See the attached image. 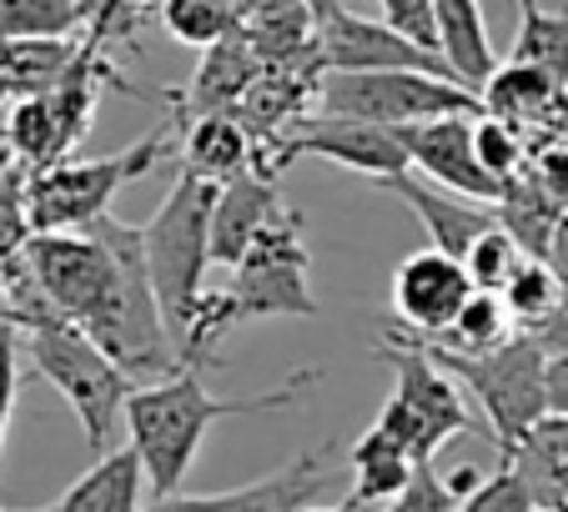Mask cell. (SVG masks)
I'll use <instances>...</instances> for the list:
<instances>
[{
  "mask_svg": "<svg viewBox=\"0 0 568 512\" xmlns=\"http://www.w3.org/2000/svg\"><path fill=\"white\" fill-rule=\"evenodd\" d=\"M317 382H322V367H297L287 382L267 387V392L212 397L196 382V367H172V372H161L156 382L131 387L126 432H131V448L146 462V478H151V488H156V498L182 488V478L192 472L206 432H212L222 417H252V412H267V407H292Z\"/></svg>",
  "mask_w": 568,
  "mask_h": 512,
  "instance_id": "1",
  "label": "cell"
},
{
  "mask_svg": "<svg viewBox=\"0 0 568 512\" xmlns=\"http://www.w3.org/2000/svg\"><path fill=\"white\" fill-rule=\"evenodd\" d=\"M212 206H216V186L182 171L166 192V202L156 206L141 242H146V267H151V287H156L161 317L166 331L182 347V337L192 331L196 311L206 301V267L212 262ZM182 362V357H176Z\"/></svg>",
  "mask_w": 568,
  "mask_h": 512,
  "instance_id": "2",
  "label": "cell"
},
{
  "mask_svg": "<svg viewBox=\"0 0 568 512\" xmlns=\"http://www.w3.org/2000/svg\"><path fill=\"white\" fill-rule=\"evenodd\" d=\"M26 267H31L36 287L45 291V301L111 352V341L121 331V307H126L116 246L97 226H87V232H36L26 242Z\"/></svg>",
  "mask_w": 568,
  "mask_h": 512,
  "instance_id": "3",
  "label": "cell"
},
{
  "mask_svg": "<svg viewBox=\"0 0 568 512\" xmlns=\"http://www.w3.org/2000/svg\"><path fill=\"white\" fill-rule=\"evenodd\" d=\"M26 352H31L36 372L71 402V412H75V422H81V432H87L91 452H106L116 422L126 417V397H131L126 367H121L91 331H81L65 317L26 327Z\"/></svg>",
  "mask_w": 568,
  "mask_h": 512,
  "instance_id": "4",
  "label": "cell"
},
{
  "mask_svg": "<svg viewBox=\"0 0 568 512\" xmlns=\"http://www.w3.org/2000/svg\"><path fill=\"white\" fill-rule=\"evenodd\" d=\"M428 352L483 407V422L498 442V458H508L548 417V352L528 331L508 337L494 352H443V347H428Z\"/></svg>",
  "mask_w": 568,
  "mask_h": 512,
  "instance_id": "5",
  "label": "cell"
},
{
  "mask_svg": "<svg viewBox=\"0 0 568 512\" xmlns=\"http://www.w3.org/2000/svg\"><path fill=\"white\" fill-rule=\"evenodd\" d=\"M373 357L397 372V387L383 402V412H377V427H387L418 462H433V452L448 448L458 432L473 427V412H468V402H463V392L453 387V377L433 362V352L423 341L387 331L373 347Z\"/></svg>",
  "mask_w": 568,
  "mask_h": 512,
  "instance_id": "6",
  "label": "cell"
},
{
  "mask_svg": "<svg viewBox=\"0 0 568 512\" xmlns=\"http://www.w3.org/2000/svg\"><path fill=\"white\" fill-rule=\"evenodd\" d=\"M322 116L367 121V126H423L438 116H483L468 85L433 71H322Z\"/></svg>",
  "mask_w": 568,
  "mask_h": 512,
  "instance_id": "7",
  "label": "cell"
},
{
  "mask_svg": "<svg viewBox=\"0 0 568 512\" xmlns=\"http://www.w3.org/2000/svg\"><path fill=\"white\" fill-rule=\"evenodd\" d=\"M172 141L151 131L146 141L116 151V156L101 161H55V166H41V176L31 182V226L36 232H87L101 216H111V196L121 186L141 182L166 161Z\"/></svg>",
  "mask_w": 568,
  "mask_h": 512,
  "instance_id": "8",
  "label": "cell"
},
{
  "mask_svg": "<svg viewBox=\"0 0 568 512\" xmlns=\"http://www.w3.org/2000/svg\"><path fill=\"white\" fill-rule=\"evenodd\" d=\"M307 242H302V216L282 206L257 242L242 252L232 267V321H267V317H317V297L307 287Z\"/></svg>",
  "mask_w": 568,
  "mask_h": 512,
  "instance_id": "9",
  "label": "cell"
},
{
  "mask_svg": "<svg viewBox=\"0 0 568 512\" xmlns=\"http://www.w3.org/2000/svg\"><path fill=\"white\" fill-rule=\"evenodd\" d=\"M297 156H322V161H337V166L357 171L367 182H387V176H403L413 171L408 146H403V131L397 126H367V121H343V116H317V121H302L297 131L277 141L262 161V171L277 176L282 166H292Z\"/></svg>",
  "mask_w": 568,
  "mask_h": 512,
  "instance_id": "10",
  "label": "cell"
},
{
  "mask_svg": "<svg viewBox=\"0 0 568 512\" xmlns=\"http://www.w3.org/2000/svg\"><path fill=\"white\" fill-rule=\"evenodd\" d=\"M317 51L322 71H433L453 81L443 55L413 45L387 21H363L337 0H317Z\"/></svg>",
  "mask_w": 568,
  "mask_h": 512,
  "instance_id": "11",
  "label": "cell"
},
{
  "mask_svg": "<svg viewBox=\"0 0 568 512\" xmlns=\"http://www.w3.org/2000/svg\"><path fill=\"white\" fill-rule=\"evenodd\" d=\"M473 291L478 287H473L463 256H448L438 246L403 256L393 272V331L413 341H438Z\"/></svg>",
  "mask_w": 568,
  "mask_h": 512,
  "instance_id": "12",
  "label": "cell"
},
{
  "mask_svg": "<svg viewBox=\"0 0 568 512\" xmlns=\"http://www.w3.org/2000/svg\"><path fill=\"white\" fill-rule=\"evenodd\" d=\"M327 452H337L333 442L302 452V458H292V462H282L277 472L247 482V488L196 492V498H186V492H166V498L146 502V512H302V508L317 502V492L327 488V478H333V468H337Z\"/></svg>",
  "mask_w": 568,
  "mask_h": 512,
  "instance_id": "13",
  "label": "cell"
},
{
  "mask_svg": "<svg viewBox=\"0 0 568 512\" xmlns=\"http://www.w3.org/2000/svg\"><path fill=\"white\" fill-rule=\"evenodd\" d=\"M397 131H403V146H408V161L418 176H428V182L448 186L458 196H473V202H504L508 186L478 156V116H438Z\"/></svg>",
  "mask_w": 568,
  "mask_h": 512,
  "instance_id": "14",
  "label": "cell"
},
{
  "mask_svg": "<svg viewBox=\"0 0 568 512\" xmlns=\"http://www.w3.org/2000/svg\"><path fill=\"white\" fill-rule=\"evenodd\" d=\"M377 186H383L387 196H397V202H408L413 212H418L428 242L438 246V252H448V256H468V246L478 242L488 226H498V206L473 202V196H458V192H448V186L418 176V171L387 176V182H377Z\"/></svg>",
  "mask_w": 568,
  "mask_h": 512,
  "instance_id": "15",
  "label": "cell"
},
{
  "mask_svg": "<svg viewBox=\"0 0 568 512\" xmlns=\"http://www.w3.org/2000/svg\"><path fill=\"white\" fill-rule=\"evenodd\" d=\"M282 186L272 171L252 166L242 176L216 186V206H212V262L216 267H236L242 252L257 242V232L282 212Z\"/></svg>",
  "mask_w": 568,
  "mask_h": 512,
  "instance_id": "16",
  "label": "cell"
},
{
  "mask_svg": "<svg viewBox=\"0 0 568 512\" xmlns=\"http://www.w3.org/2000/svg\"><path fill=\"white\" fill-rule=\"evenodd\" d=\"M262 71H267V61L252 51L247 35L232 31L226 41L206 45L202 65H196V81L172 96L176 116H212V111H236Z\"/></svg>",
  "mask_w": 568,
  "mask_h": 512,
  "instance_id": "17",
  "label": "cell"
},
{
  "mask_svg": "<svg viewBox=\"0 0 568 512\" xmlns=\"http://www.w3.org/2000/svg\"><path fill=\"white\" fill-rule=\"evenodd\" d=\"M252 166H257V136H252L247 121L236 116V111L182 116V171L222 186Z\"/></svg>",
  "mask_w": 568,
  "mask_h": 512,
  "instance_id": "18",
  "label": "cell"
},
{
  "mask_svg": "<svg viewBox=\"0 0 568 512\" xmlns=\"http://www.w3.org/2000/svg\"><path fill=\"white\" fill-rule=\"evenodd\" d=\"M146 462L131 448H106L91 462L61 498L51 502V512H146L141 492H146Z\"/></svg>",
  "mask_w": 568,
  "mask_h": 512,
  "instance_id": "19",
  "label": "cell"
},
{
  "mask_svg": "<svg viewBox=\"0 0 568 512\" xmlns=\"http://www.w3.org/2000/svg\"><path fill=\"white\" fill-rule=\"evenodd\" d=\"M438 55L453 71V81L468 85L473 96L488 85V75L498 71V51L488 41L478 0H438Z\"/></svg>",
  "mask_w": 568,
  "mask_h": 512,
  "instance_id": "20",
  "label": "cell"
},
{
  "mask_svg": "<svg viewBox=\"0 0 568 512\" xmlns=\"http://www.w3.org/2000/svg\"><path fill=\"white\" fill-rule=\"evenodd\" d=\"M564 96L568 91H558L554 75H544L538 65H524V61H498V71L488 75V85L478 91L483 116H498L518 131L554 121Z\"/></svg>",
  "mask_w": 568,
  "mask_h": 512,
  "instance_id": "21",
  "label": "cell"
},
{
  "mask_svg": "<svg viewBox=\"0 0 568 512\" xmlns=\"http://www.w3.org/2000/svg\"><path fill=\"white\" fill-rule=\"evenodd\" d=\"M504 462H514L518 478L528 482V492H534V502L544 512H568V417L564 412H548Z\"/></svg>",
  "mask_w": 568,
  "mask_h": 512,
  "instance_id": "22",
  "label": "cell"
},
{
  "mask_svg": "<svg viewBox=\"0 0 568 512\" xmlns=\"http://www.w3.org/2000/svg\"><path fill=\"white\" fill-rule=\"evenodd\" d=\"M347 462H353V478H357L347 498H353L357 508H363V502H393L397 492L413 482V472L423 468V462L413 458V452L403 448L387 427H377V422L353 442Z\"/></svg>",
  "mask_w": 568,
  "mask_h": 512,
  "instance_id": "23",
  "label": "cell"
},
{
  "mask_svg": "<svg viewBox=\"0 0 568 512\" xmlns=\"http://www.w3.org/2000/svg\"><path fill=\"white\" fill-rule=\"evenodd\" d=\"M87 45H75L71 35H26V41H0V81L16 96H41L55 81H65Z\"/></svg>",
  "mask_w": 568,
  "mask_h": 512,
  "instance_id": "24",
  "label": "cell"
},
{
  "mask_svg": "<svg viewBox=\"0 0 568 512\" xmlns=\"http://www.w3.org/2000/svg\"><path fill=\"white\" fill-rule=\"evenodd\" d=\"M514 61L538 65L544 75H554L558 91H568V16L544 11L538 0H518Z\"/></svg>",
  "mask_w": 568,
  "mask_h": 512,
  "instance_id": "25",
  "label": "cell"
},
{
  "mask_svg": "<svg viewBox=\"0 0 568 512\" xmlns=\"http://www.w3.org/2000/svg\"><path fill=\"white\" fill-rule=\"evenodd\" d=\"M397 337H403V331H397ZM508 337H518V327H514V317H508L504 297H498V291H473V297L463 301V311L453 317V327L443 331L438 341H428V347H443V352H494Z\"/></svg>",
  "mask_w": 568,
  "mask_h": 512,
  "instance_id": "26",
  "label": "cell"
},
{
  "mask_svg": "<svg viewBox=\"0 0 568 512\" xmlns=\"http://www.w3.org/2000/svg\"><path fill=\"white\" fill-rule=\"evenodd\" d=\"M11 146L16 156H26L31 166H55V161H65V151H71V141H65V126L61 116H55L51 96H21L11 111Z\"/></svg>",
  "mask_w": 568,
  "mask_h": 512,
  "instance_id": "27",
  "label": "cell"
},
{
  "mask_svg": "<svg viewBox=\"0 0 568 512\" xmlns=\"http://www.w3.org/2000/svg\"><path fill=\"white\" fill-rule=\"evenodd\" d=\"M568 281L554 272V262L548 256H528L524 267H518V277L504 287V307L508 317H514L518 331H534L548 321V311L558 307V297H564Z\"/></svg>",
  "mask_w": 568,
  "mask_h": 512,
  "instance_id": "28",
  "label": "cell"
},
{
  "mask_svg": "<svg viewBox=\"0 0 568 512\" xmlns=\"http://www.w3.org/2000/svg\"><path fill=\"white\" fill-rule=\"evenodd\" d=\"M161 21L182 45H206L226 41L242 21V0H161Z\"/></svg>",
  "mask_w": 568,
  "mask_h": 512,
  "instance_id": "29",
  "label": "cell"
},
{
  "mask_svg": "<svg viewBox=\"0 0 568 512\" xmlns=\"http://www.w3.org/2000/svg\"><path fill=\"white\" fill-rule=\"evenodd\" d=\"M87 25L75 0H0V41L26 35H75Z\"/></svg>",
  "mask_w": 568,
  "mask_h": 512,
  "instance_id": "30",
  "label": "cell"
},
{
  "mask_svg": "<svg viewBox=\"0 0 568 512\" xmlns=\"http://www.w3.org/2000/svg\"><path fill=\"white\" fill-rule=\"evenodd\" d=\"M524 262H528V252L518 246V236L508 232L504 222L488 226V232L468 246V256H463V267H468L473 287H478V291H498V297H504V287L518 277V267H524Z\"/></svg>",
  "mask_w": 568,
  "mask_h": 512,
  "instance_id": "31",
  "label": "cell"
},
{
  "mask_svg": "<svg viewBox=\"0 0 568 512\" xmlns=\"http://www.w3.org/2000/svg\"><path fill=\"white\" fill-rule=\"evenodd\" d=\"M478 482H483L478 468H458V472H448V478H438V468L423 462V468L413 472V482L397 492L383 512H458L463 492H473Z\"/></svg>",
  "mask_w": 568,
  "mask_h": 512,
  "instance_id": "32",
  "label": "cell"
},
{
  "mask_svg": "<svg viewBox=\"0 0 568 512\" xmlns=\"http://www.w3.org/2000/svg\"><path fill=\"white\" fill-rule=\"evenodd\" d=\"M478 156H483V166L508 186L514 176H524L528 171V141H524V131L508 126V121L478 116Z\"/></svg>",
  "mask_w": 568,
  "mask_h": 512,
  "instance_id": "33",
  "label": "cell"
},
{
  "mask_svg": "<svg viewBox=\"0 0 568 512\" xmlns=\"http://www.w3.org/2000/svg\"><path fill=\"white\" fill-rule=\"evenodd\" d=\"M458 512H538V502H534V492H528V482L518 478L514 462H504V468L488 472L473 492H463Z\"/></svg>",
  "mask_w": 568,
  "mask_h": 512,
  "instance_id": "34",
  "label": "cell"
},
{
  "mask_svg": "<svg viewBox=\"0 0 568 512\" xmlns=\"http://www.w3.org/2000/svg\"><path fill=\"white\" fill-rule=\"evenodd\" d=\"M383 6V21L393 31H403L413 45L438 55V0H377Z\"/></svg>",
  "mask_w": 568,
  "mask_h": 512,
  "instance_id": "35",
  "label": "cell"
},
{
  "mask_svg": "<svg viewBox=\"0 0 568 512\" xmlns=\"http://www.w3.org/2000/svg\"><path fill=\"white\" fill-rule=\"evenodd\" d=\"M16 331L0 327V448H6V427H11V407H16V387H21V372H16Z\"/></svg>",
  "mask_w": 568,
  "mask_h": 512,
  "instance_id": "36",
  "label": "cell"
},
{
  "mask_svg": "<svg viewBox=\"0 0 568 512\" xmlns=\"http://www.w3.org/2000/svg\"><path fill=\"white\" fill-rule=\"evenodd\" d=\"M534 176H538V186L568 212V146H548L544 156L534 161Z\"/></svg>",
  "mask_w": 568,
  "mask_h": 512,
  "instance_id": "37",
  "label": "cell"
},
{
  "mask_svg": "<svg viewBox=\"0 0 568 512\" xmlns=\"http://www.w3.org/2000/svg\"><path fill=\"white\" fill-rule=\"evenodd\" d=\"M528 337H534L548 357H564L568 352V287H564V297H558V307L548 311V321H544V327H534Z\"/></svg>",
  "mask_w": 568,
  "mask_h": 512,
  "instance_id": "38",
  "label": "cell"
},
{
  "mask_svg": "<svg viewBox=\"0 0 568 512\" xmlns=\"http://www.w3.org/2000/svg\"><path fill=\"white\" fill-rule=\"evenodd\" d=\"M548 412L568 417V352L548 357Z\"/></svg>",
  "mask_w": 568,
  "mask_h": 512,
  "instance_id": "39",
  "label": "cell"
},
{
  "mask_svg": "<svg viewBox=\"0 0 568 512\" xmlns=\"http://www.w3.org/2000/svg\"><path fill=\"white\" fill-rule=\"evenodd\" d=\"M548 262H554V272L568 281V212L558 216V226H554V236H548Z\"/></svg>",
  "mask_w": 568,
  "mask_h": 512,
  "instance_id": "40",
  "label": "cell"
},
{
  "mask_svg": "<svg viewBox=\"0 0 568 512\" xmlns=\"http://www.w3.org/2000/svg\"><path fill=\"white\" fill-rule=\"evenodd\" d=\"M302 512H357V502L343 498V502H333V508H317V502H312V508H302Z\"/></svg>",
  "mask_w": 568,
  "mask_h": 512,
  "instance_id": "41",
  "label": "cell"
},
{
  "mask_svg": "<svg viewBox=\"0 0 568 512\" xmlns=\"http://www.w3.org/2000/svg\"><path fill=\"white\" fill-rule=\"evenodd\" d=\"M6 96H11V85H6V81H0V101H6Z\"/></svg>",
  "mask_w": 568,
  "mask_h": 512,
  "instance_id": "42",
  "label": "cell"
},
{
  "mask_svg": "<svg viewBox=\"0 0 568 512\" xmlns=\"http://www.w3.org/2000/svg\"><path fill=\"white\" fill-rule=\"evenodd\" d=\"M41 512H51V508H41Z\"/></svg>",
  "mask_w": 568,
  "mask_h": 512,
  "instance_id": "43",
  "label": "cell"
},
{
  "mask_svg": "<svg viewBox=\"0 0 568 512\" xmlns=\"http://www.w3.org/2000/svg\"><path fill=\"white\" fill-rule=\"evenodd\" d=\"M538 512H544V508H538Z\"/></svg>",
  "mask_w": 568,
  "mask_h": 512,
  "instance_id": "44",
  "label": "cell"
}]
</instances>
